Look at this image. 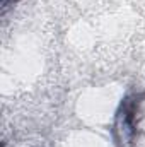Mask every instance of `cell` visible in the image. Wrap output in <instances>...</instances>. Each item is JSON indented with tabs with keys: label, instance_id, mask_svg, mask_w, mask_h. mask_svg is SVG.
<instances>
[{
	"label": "cell",
	"instance_id": "7a4b0ae2",
	"mask_svg": "<svg viewBox=\"0 0 145 147\" xmlns=\"http://www.w3.org/2000/svg\"><path fill=\"white\" fill-rule=\"evenodd\" d=\"M2 3H3V5H5V3H7V0H2Z\"/></svg>",
	"mask_w": 145,
	"mask_h": 147
},
{
	"label": "cell",
	"instance_id": "6da1fadb",
	"mask_svg": "<svg viewBox=\"0 0 145 147\" xmlns=\"http://www.w3.org/2000/svg\"><path fill=\"white\" fill-rule=\"evenodd\" d=\"M138 108V96H128L123 99L116 113L113 132L114 139L121 147H128L135 137V113Z\"/></svg>",
	"mask_w": 145,
	"mask_h": 147
}]
</instances>
